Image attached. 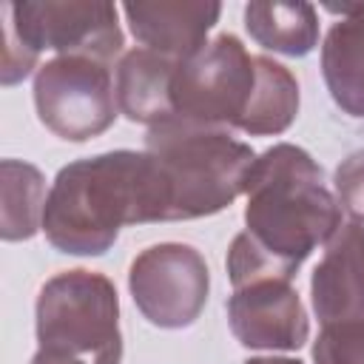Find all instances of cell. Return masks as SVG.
Here are the masks:
<instances>
[{
	"label": "cell",
	"instance_id": "4",
	"mask_svg": "<svg viewBox=\"0 0 364 364\" xmlns=\"http://www.w3.org/2000/svg\"><path fill=\"white\" fill-rule=\"evenodd\" d=\"M40 350L82 364H119V301L114 284L91 270L48 279L37 299Z\"/></svg>",
	"mask_w": 364,
	"mask_h": 364
},
{
	"label": "cell",
	"instance_id": "17",
	"mask_svg": "<svg viewBox=\"0 0 364 364\" xmlns=\"http://www.w3.org/2000/svg\"><path fill=\"white\" fill-rule=\"evenodd\" d=\"M316 364H364V318L324 324L313 347Z\"/></svg>",
	"mask_w": 364,
	"mask_h": 364
},
{
	"label": "cell",
	"instance_id": "13",
	"mask_svg": "<svg viewBox=\"0 0 364 364\" xmlns=\"http://www.w3.org/2000/svg\"><path fill=\"white\" fill-rule=\"evenodd\" d=\"M179 60L156 54L151 48H134L119 60L117 71V102L131 122H145L148 128L171 122V80Z\"/></svg>",
	"mask_w": 364,
	"mask_h": 364
},
{
	"label": "cell",
	"instance_id": "16",
	"mask_svg": "<svg viewBox=\"0 0 364 364\" xmlns=\"http://www.w3.org/2000/svg\"><path fill=\"white\" fill-rule=\"evenodd\" d=\"M296 111H299L296 77L284 65L267 57H259V94H256L253 111L245 119L242 131L245 134H282L296 119Z\"/></svg>",
	"mask_w": 364,
	"mask_h": 364
},
{
	"label": "cell",
	"instance_id": "1",
	"mask_svg": "<svg viewBox=\"0 0 364 364\" xmlns=\"http://www.w3.org/2000/svg\"><path fill=\"white\" fill-rule=\"evenodd\" d=\"M245 193L247 228L228 253L233 287L259 279L290 282L301 262L341 228V208L324 188L321 168L290 142L256 156Z\"/></svg>",
	"mask_w": 364,
	"mask_h": 364
},
{
	"label": "cell",
	"instance_id": "11",
	"mask_svg": "<svg viewBox=\"0 0 364 364\" xmlns=\"http://www.w3.org/2000/svg\"><path fill=\"white\" fill-rule=\"evenodd\" d=\"M134 37L156 54L188 60L205 48V37L219 20V3H125Z\"/></svg>",
	"mask_w": 364,
	"mask_h": 364
},
{
	"label": "cell",
	"instance_id": "9",
	"mask_svg": "<svg viewBox=\"0 0 364 364\" xmlns=\"http://www.w3.org/2000/svg\"><path fill=\"white\" fill-rule=\"evenodd\" d=\"M228 321L239 344L253 350H299L310 333L299 293L282 279L236 287L228 301Z\"/></svg>",
	"mask_w": 364,
	"mask_h": 364
},
{
	"label": "cell",
	"instance_id": "12",
	"mask_svg": "<svg viewBox=\"0 0 364 364\" xmlns=\"http://www.w3.org/2000/svg\"><path fill=\"white\" fill-rule=\"evenodd\" d=\"M324 9L341 14L321 46L324 82L338 108L364 117V3H324Z\"/></svg>",
	"mask_w": 364,
	"mask_h": 364
},
{
	"label": "cell",
	"instance_id": "20",
	"mask_svg": "<svg viewBox=\"0 0 364 364\" xmlns=\"http://www.w3.org/2000/svg\"><path fill=\"white\" fill-rule=\"evenodd\" d=\"M31 364H82V361L68 358V355H57V353H48V350H37V355L31 358Z\"/></svg>",
	"mask_w": 364,
	"mask_h": 364
},
{
	"label": "cell",
	"instance_id": "21",
	"mask_svg": "<svg viewBox=\"0 0 364 364\" xmlns=\"http://www.w3.org/2000/svg\"><path fill=\"white\" fill-rule=\"evenodd\" d=\"M245 364H301V361H296V358H250Z\"/></svg>",
	"mask_w": 364,
	"mask_h": 364
},
{
	"label": "cell",
	"instance_id": "10",
	"mask_svg": "<svg viewBox=\"0 0 364 364\" xmlns=\"http://www.w3.org/2000/svg\"><path fill=\"white\" fill-rule=\"evenodd\" d=\"M313 310L324 324L364 318V225L344 222L313 270Z\"/></svg>",
	"mask_w": 364,
	"mask_h": 364
},
{
	"label": "cell",
	"instance_id": "19",
	"mask_svg": "<svg viewBox=\"0 0 364 364\" xmlns=\"http://www.w3.org/2000/svg\"><path fill=\"white\" fill-rule=\"evenodd\" d=\"M0 14H3V23H0V40H3V68H0V77H3L6 85H11V82L23 80L34 68L37 54L20 43V37H17L14 26H11V9H9V3L0 6Z\"/></svg>",
	"mask_w": 364,
	"mask_h": 364
},
{
	"label": "cell",
	"instance_id": "15",
	"mask_svg": "<svg viewBox=\"0 0 364 364\" xmlns=\"http://www.w3.org/2000/svg\"><path fill=\"white\" fill-rule=\"evenodd\" d=\"M3 222L0 233L6 242L28 239L43 228V210H46V185L43 173L17 159H3Z\"/></svg>",
	"mask_w": 364,
	"mask_h": 364
},
{
	"label": "cell",
	"instance_id": "18",
	"mask_svg": "<svg viewBox=\"0 0 364 364\" xmlns=\"http://www.w3.org/2000/svg\"><path fill=\"white\" fill-rule=\"evenodd\" d=\"M336 196H338V205L350 213V219L364 225V148L350 154L338 165Z\"/></svg>",
	"mask_w": 364,
	"mask_h": 364
},
{
	"label": "cell",
	"instance_id": "5",
	"mask_svg": "<svg viewBox=\"0 0 364 364\" xmlns=\"http://www.w3.org/2000/svg\"><path fill=\"white\" fill-rule=\"evenodd\" d=\"M259 94V57L233 34H219L193 57L179 60L171 80L173 119L196 128H239Z\"/></svg>",
	"mask_w": 364,
	"mask_h": 364
},
{
	"label": "cell",
	"instance_id": "6",
	"mask_svg": "<svg viewBox=\"0 0 364 364\" xmlns=\"http://www.w3.org/2000/svg\"><path fill=\"white\" fill-rule=\"evenodd\" d=\"M34 105L51 134L71 142L91 139L117 117L111 71L102 60L60 54L37 71Z\"/></svg>",
	"mask_w": 364,
	"mask_h": 364
},
{
	"label": "cell",
	"instance_id": "7",
	"mask_svg": "<svg viewBox=\"0 0 364 364\" xmlns=\"http://www.w3.org/2000/svg\"><path fill=\"white\" fill-rule=\"evenodd\" d=\"M208 264L191 245L165 242L142 250L128 273L139 313L156 327H188L208 301Z\"/></svg>",
	"mask_w": 364,
	"mask_h": 364
},
{
	"label": "cell",
	"instance_id": "3",
	"mask_svg": "<svg viewBox=\"0 0 364 364\" xmlns=\"http://www.w3.org/2000/svg\"><path fill=\"white\" fill-rule=\"evenodd\" d=\"M145 154L159 182L162 222L219 213L245 193L247 173L256 162L250 145L230 134L176 119L148 128Z\"/></svg>",
	"mask_w": 364,
	"mask_h": 364
},
{
	"label": "cell",
	"instance_id": "14",
	"mask_svg": "<svg viewBox=\"0 0 364 364\" xmlns=\"http://www.w3.org/2000/svg\"><path fill=\"white\" fill-rule=\"evenodd\" d=\"M245 26L262 48L287 57H304L318 40V17L310 3H250Z\"/></svg>",
	"mask_w": 364,
	"mask_h": 364
},
{
	"label": "cell",
	"instance_id": "2",
	"mask_svg": "<svg viewBox=\"0 0 364 364\" xmlns=\"http://www.w3.org/2000/svg\"><path fill=\"white\" fill-rule=\"evenodd\" d=\"M145 222H159L156 173L145 151H111L65 165L43 210L48 242L74 256H100L119 228Z\"/></svg>",
	"mask_w": 364,
	"mask_h": 364
},
{
	"label": "cell",
	"instance_id": "8",
	"mask_svg": "<svg viewBox=\"0 0 364 364\" xmlns=\"http://www.w3.org/2000/svg\"><path fill=\"white\" fill-rule=\"evenodd\" d=\"M11 26L26 48L40 54L54 48L60 54L114 60L122 48V31L114 3L97 0H43V3H9Z\"/></svg>",
	"mask_w": 364,
	"mask_h": 364
}]
</instances>
